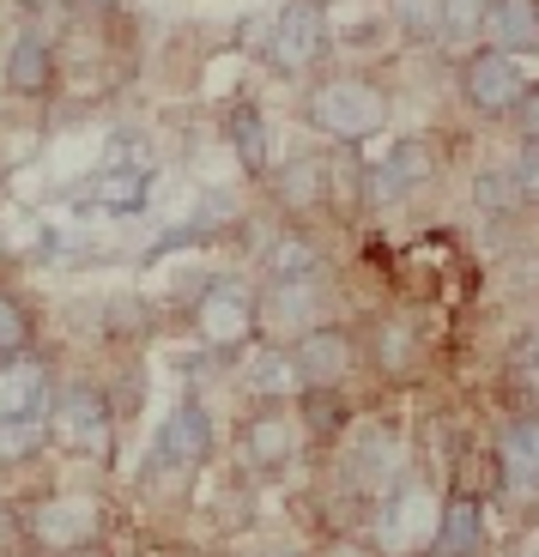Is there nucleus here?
<instances>
[{"mask_svg": "<svg viewBox=\"0 0 539 557\" xmlns=\"http://www.w3.org/2000/svg\"><path fill=\"white\" fill-rule=\"evenodd\" d=\"M304 122L316 127L321 139H333L340 152H352V146H370V139H382L388 127H394V103H388V91L376 79H364V73H328V79L309 85Z\"/></svg>", "mask_w": 539, "mask_h": 557, "instance_id": "nucleus-1", "label": "nucleus"}, {"mask_svg": "<svg viewBox=\"0 0 539 557\" xmlns=\"http://www.w3.org/2000/svg\"><path fill=\"white\" fill-rule=\"evenodd\" d=\"M321 200H333V164L328 158H291V164L279 170V207L309 212V207H321Z\"/></svg>", "mask_w": 539, "mask_h": 557, "instance_id": "nucleus-18", "label": "nucleus"}, {"mask_svg": "<svg viewBox=\"0 0 539 557\" xmlns=\"http://www.w3.org/2000/svg\"><path fill=\"white\" fill-rule=\"evenodd\" d=\"M455 85H461V98H467V110L515 115V103H522V91H527V73H522L515 55H498V49L473 42L467 55H461V67H455Z\"/></svg>", "mask_w": 539, "mask_h": 557, "instance_id": "nucleus-5", "label": "nucleus"}, {"mask_svg": "<svg viewBox=\"0 0 539 557\" xmlns=\"http://www.w3.org/2000/svg\"><path fill=\"white\" fill-rule=\"evenodd\" d=\"M297 424H304V436H340L352 424V406H346V394L340 388H304L297 394Z\"/></svg>", "mask_w": 539, "mask_h": 557, "instance_id": "nucleus-20", "label": "nucleus"}, {"mask_svg": "<svg viewBox=\"0 0 539 557\" xmlns=\"http://www.w3.org/2000/svg\"><path fill=\"white\" fill-rule=\"evenodd\" d=\"M37 351V321H30L25 297L13 285H0V363L7 358H30Z\"/></svg>", "mask_w": 539, "mask_h": 557, "instance_id": "nucleus-21", "label": "nucleus"}, {"mask_svg": "<svg viewBox=\"0 0 539 557\" xmlns=\"http://www.w3.org/2000/svg\"><path fill=\"white\" fill-rule=\"evenodd\" d=\"M430 176H437V158H430L425 139H388V152L358 170L364 207H401V200H413Z\"/></svg>", "mask_w": 539, "mask_h": 557, "instance_id": "nucleus-6", "label": "nucleus"}, {"mask_svg": "<svg viewBox=\"0 0 539 557\" xmlns=\"http://www.w3.org/2000/svg\"><path fill=\"white\" fill-rule=\"evenodd\" d=\"M110 436H115V418H110V400L85 382L73 388H56L49 400V443H61L68 455H85V460H103L110 455Z\"/></svg>", "mask_w": 539, "mask_h": 557, "instance_id": "nucleus-3", "label": "nucleus"}, {"mask_svg": "<svg viewBox=\"0 0 539 557\" xmlns=\"http://www.w3.org/2000/svg\"><path fill=\"white\" fill-rule=\"evenodd\" d=\"M194 334L207 351H243L255 339V292H243L236 278H212L194 304Z\"/></svg>", "mask_w": 539, "mask_h": 557, "instance_id": "nucleus-8", "label": "nucleus"}, {"mask_svg": "<svg viewBox=\"0 0 539 557\" xmlns=\"http://www.w3.org/2000/svg\"><path fill=\"white\" fill-rule=\"evenodd\" d=\"M498 467L522 497H539V412H522L498 436Z\"/></svg>", "mask_w": 539, "mask_h": 557, "instance_id": "nucleus-15", "label": "nucleus"}, {"mask_svg": "<svg viewBox=\"0 0 539 557\" xmlns=\"http://www.w3.org/2000/svg\"><path fill=\"white\" fill-rule=\"evenodd\" d=\"M473 195H479V207H491V212H503V207H522V195H515L510 170H485Z\"/></svg>", "mask_w": 539, "mask_h": 557, "instance_id": "nucleus-27", "label": "nucleus"}, {"mask_svg": "<svg viewBox=\"0 0 539 557\" xmlns=\"http://www.w3.org/2000/svg\"><path fill=\"white\" fill-rule=\"evenodd\" d=\"M498 0H443V42H479L485 18H491Z\"/></svg>", "mask_w": 539, "mask_h": 557, "instance_id": "nucleus-25", "label": "nucleus"}, {"mask_svg": "<svg viewBox=\"0 0 539 557\" xmlns=\"http://www.w3.org/2000/svg\"><path fill=\"white\" fill-rule=\"evenodd\" d=\"M388 18L413 42H443V0H388Z\"/></svg>", "mask_w": 539, "mask_h": 557, "instance_id": "nucleus-23", "label": "nucleus"}, {"mask_svg": "<svg viewBox=\"0 0 539 557\" xmlns=\"http://www.w3.org/2000/svg\"><path fill=\"white\" fill-rule=\"evenodd\" d=\"M212 455V418L200 400H182L176 412L158 424V443H152V460L158 467H200Z\"/></svg>", "mask_w": 539, "mask_h": 557, "instance_id": "nucleus-12", "label": "nucleus"}, {"mask_svg": "<svg viewBox=\"0 0 539 557\" xmlns=\"http://www.w3.org/2000/svg\"><path fill=\"white\" fill-rule=\"evenodd\" d=\"M19 557H42V552H19Z\"/></svg>", "mask_w": 539, "mask_h": 557, "instance_id": "nucleus-31", "label": "nucleus"}, {"mask_svg": "<svg viewBox=\"0 0 539 557\" xmlns=\"http://www.w3.org/2000/svg\"><path fill=\"white\" fill-rule=\"evenodd\" d=\"M224 139H231V152L243 158V176H267V122L261 110H255L249 98H236L231 110H224Z\"/></svg>", "mask_w": 539, "mask_h": 557, "instance_id": "nucleus-19", "label": "nucleus"}, {"mask_svg": "<svg viewBox=\"0 0 539 557\" xmlns=\"http://www.w3.org/2000/svg\"><path fill=\"white\" fill-rule=\"evenodd\" d=\"M13 533H19V509L13 503H0V540H13Z\"/></svg>", "mask_w": 539, "mask_h": 557, "instance_id": "nucleus-29", "label": "nucleus"}, {"mask_svg": "<svg viewBox=\"0 0 539 557\" xmlns=\"http://www.w3.org/2000/svg\"><path fill=\"white\" fill-rule=\"evenodd\" d=\"M510 182H515V195H522V207H527V200L539 207V146H534V139H522V146H515Z\"/></svg>", "mask_w": 539, "mask_h": 557, "instance_id": "nucleus-26", "label": "nucleus"}, {"mask_svg": "<svg viewBox=\"0 0 539 557\" xmlns=\"http://www.w3.org/2000/svg\"><path fill=\"white\" fill-rule=\"evenodd\" d=\"M285 358H291V370H297V382H304V388H346V382L364 370L358 334H352V327H340V321L309 327V334L297 339Z\"/></svg>", "mask_w": 539, "mask_h": 557, "instance_id": "nucleus-4", "label": "nucleus"}, {"mask_svg": "<svg viewBox=\"0 0 539 557\" xmlns=\"http://www.w3.org/2000/svg\"><path fill=\"white\" fill-rule=\"evenodd\" d=\"M321 55H328V13H321V0H285L273 30H267V61L279 73H309Z\"/></svg>", "mask_w": 539, "mask_h": 557, "instance_id": "nucleus-9", "label": "nucleus"}, {"mask_svg": "<svg viewBox=\"0 0 539 557\" xmlns=\"http://www.w3.org/2000/svg\"><path fill=\"white\" fill-rule=\"evenodd\" d=\"M515 127H522V139H534V146H539V79H527L522 103H515Z\"/></svg>", "mask_w": 539, "mask_h": 557, "instance_id": "nucleus-28", "label": "nucleus"}, {"mask_svg": "<svg viewBox=\"0 0 539 557\" xmlns=\"http://www.w3.org/2000/svg\"><path fill=\"white\" fill-rule=\"evenodd\" d=\"M146 195H152V170H139V164H122V170H110V176H97V207L127 212Z\"/></svg>", "mask_w": 539, "mask_h": 557, "instance_id": "nucleus-24", "label": "nucleus"}, {"mask_svg": "<svg viewBox=\"0 0 539 557\" xmlns=\"http://www.w3.org/2000/svg\"><path fill=\"white\" fill-rule=\"evenodd\" d=\"M304 448V424H297V406H261V412L243 424V460L249 467H261V473H273V467H285L291 455Z\"/></svg>", "mask_w": 539, "mask_h": 557, "instance_id": "nucleus-10", "label": "nucleus"}, {"mask_svg": "<svg viewBox=\"0 0 539 557\" xmlns=\"http://www.w3.org/2000/svg\"><path fill=\"white\" fill-rule=\"evenodd\" d=\"M49 448V412L42 418H7L0 424V467H25Z\"/></svg>", "mask_w": 539, "mask_h": 557, "instance_id": "nucleus-22", "label": "nucleus"}, {"mask_svg": "<svg viewBox=\"0 0 539 557\" xmlns=\"http://www.w3.org/2000/svg\"><path fill=\"white\" fill-rule=\"evenodd\" d=\"M49 400H56V376H49V363L37 351L0 363V424L7 418H42Z\"/></svg>", "mask_w": 539, "mask_h": 557, "instance_id": "nucleus-13", "label": "nucleus"}, {"mask_svg": "<svg viewBox=\"0 0 539 557\" xmlns=\"http://www.w3.org/2000/svg\"><path fill=\"white\" fill-rule=\"evenodd\" d=\"M485 545V503L473 491H455V497L437 509V528H430V557H473Z\"/></svg>", "mask_w": 539, "mask_h": 557, "instance_id": "nucleus-14", "label": "nucleus"}, {"mask_svg": "<svg viewBox=\"0 0 539 557\" xmlns=\"http://www.w3.org/2000/svg\"><path fill=\"white\" fill-rule=\"evenodd\" d=\"M0 79H7V91H13V98H49V91L61 85V49L42 37V30H25V37L7 49Z\"/></svg>", "mask_w": 539, "mask_h": 557, "instance_id": "nucleus-11", "label": "nucleus"}, {"mask_svg": "<svg viewBox=\"0 0 539 557\" xmlns=\"http://www.w3.org/2000/svg\"><path fill=\"white\" fill-rule=\"evenodd\" d=\"M321 267H328V255H321V243L309 237L304 224H285L273 243H267L261 255V273L279 278V285H297V278H321Z\"/></svg>", "mask_w": 539, "mask_h": 557, "instance_id": "nucleus-17", "label": "nucleus"}, {"mask_svg": "<svg viewBox=\"0 0 539 557\" xmlns=\"http://www.w3.org/2000/svg\"><path fill=\"white\" fill-rule=\"evenodd\" d=\"M68 557H110L103 545H85V552H68Z\"/></svg>", "mask_w": 539, "mask_h": 557, "instance_id": "nucleus-30", "label": "nucleus"}, {"mask_svg": "<svg viewBox=\"0 0 539 557\" xmlns=\"http://www.w3.org/2000/svg\"><path fill=\"white\" fill-rule=\"evenodd\" d=\"M103 528H110V503L91 497V491H49V497L19 509V533L42 557H68V552H85V545H103Z\"/></svg>", "mask_w": 539, "mask_h": 557, "instance_id": "nucleus-2", "label": "nucleus"}, {"mask_svg": "<svg viewBox=\"0 0 539 557\" xmlns=\"http://www.w3.org/2000/svg\"><path fill=\"white\" fill-rule=\"evenodd\" d=\"M479 42L498 49V55H515V61L534 55L539 49V0H498L479 30Z\"/></svg>", "mask_w": 539, "mask_h": 557, "instance_id": "nucleus-16", "label": "nucleus"}, {"mask_svg": "<svg viewBox=\"0 0 539 557\" xmlns=\"http://www.w3.org/2000/svg\"><path fill=\"white\" fill-rule=\"evenodd\" d=\"M309 327H321V278H297V285L267 278V292L255 297V334H267L279 351H291Z\"/></svg>", "mask_w": 539, "mask_h": 557, "instance_id": "nucleus-7", "label": "nucleus"}]
</instances>
